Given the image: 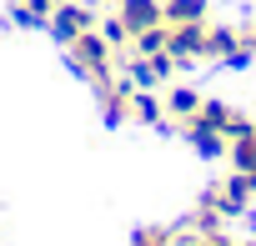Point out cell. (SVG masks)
<instances>
[{
	"label": "cell",
	"instance_id": "obj_6",
	"mask_svg": "<svg viewBox=\"0 0 256 246\" xmlns=\"http://www.w3.org/2000/svg\"><path fill=\"white\" fill-rule=\"evenodd\" d=\"M186 136H191V146L201 151V156H221L226 151V131H216V126H206V120H186Z\"/></svg>",
	"mask_w": 256,
	"mask_h": 246
},
{
	"label": "cell",
	"instance_id": "obj_16",
	"mask_svg": "<svg viewBox=\"0 0 256 246\" xmlns=\"http://www.w3.org/2000/svg\"><path fill=\"white\" fill-rule=\"evenodd\" d=\"M136 246H176V236H171V231H141Z\"/></svg>",
	"mask_w": 256,
	"mask_h": 246
},
{
	"label": "cell",
	"instance_id": "obj_10",
	"mask_svg": "<svg viewBox=\"0 0 256 246\" xmlns=\"http://www.w3.org/2000/svg\"><path fill=\"white\" fill-rule=\"evenodd\" d=\"M166 110H171V116H181V120H191V116L201 110V96H196L191 86H176V90L166 96Z\"/></svg>",
	"mask_w": 256,
	"mask_h": 246
},
{
	"label": "cell",
	"instance_id": "obj_1",
	"mask_svg": "<svg viewBox=\"0 0 256 246\" xmlns=\"http://www.w3.org/2000/svg\"><path fill=\"white\" fill-rule=\"evenodd\" d=\"M70 56H76V66H80L100 90H110V40H106L100 30L76 36V40H70Z\"/></svg>",
	"mask_w": 256,
	"mask_h": 246
},
{
	"label": "cell",
	"instance_id": "obj_2",
	"mask_svg": "<svg viewBox=\"0 0 256 246\" xmlns=\"http://www.w3.org/2000/svg\"><path fill=\"white\" fill-rule=\"evenodd\" d=\"M50 30H56V40H76V36H86V30H96V20H90V10L86 6H76V0H60V6L50 10V20H46Z\"/></svg>",
	"mask_w": 256,
	"mask_h": 246
},
{
	"label": "cell",
	"instance_id": "obj_18",
	"mask_svg": "<svg viewBox=\"0 0 256 246\" xmlns=\"http://www.w3.org/2000/svg\"><path fill=\"white\" fill-rule=\"evenodd\" d=\"M26 6H30V10H36V16H40V20H50V10H56V6H60V0H26Z\"/></svg>",
	"mask_w": 256,
	"mask_h": 246
},
{
	"label": "cell",
	"instance_id": "obj_17",
	"mask_svg": "<svg viewBox=\"0 0 256 246\" xmlns=\"http://www.w3.org/2000/svg\"><path fill=\"white\" fill-rule=\"evenodd\" d=\"M16 26H46V20H40L30 6H26V0H20V6H16Z\"/></svg>",
	"mask_w": 256,
	"mask_h": 246
},
{
	"label": "cell",
	"instance_id": "obj_7",
	"mask_svg": "<svg viewBox=\"0 0 256 246\" xmlns=\"http://www.w3.org/2000/svg\"><path fill=\"white\" fill-rule=\"evenodd\" d=\"M166 26H186V20H206V0H161Z\"/></svg>",
	"mask_w": 256,
	"mask_h": 246
},
{
	"label": "cell",
	"instance_id": "obj_4",
	"mask_svg": "<svg viewBox=\"0 0 256 246\" xmlns=\"http://www.w3.org/2000/svg\"><path fill=\"white\" fill-rule=\"evenodd\" d=\"M171 66H176L171 50H161V56H136V60H131V80H136V86H156V80L171 76Z\"/></svg>",
	"mask_w": 256,
	"mask_h": 246
},
{
	"label": "cell",
	"instance_id": "obj_20",
	"mask_svg": "<svg viewBox=\"0 0 256 246\" xmlns=\"http://www.w3.org/2000/svg\"><path fill=\"white\" fill-rule=\"evenodd\" d=\"M241 46H246V50L256 56V30H246V40H241Z\"/></svg>",
	"mask_w": 256,
	"mask_h": 246
},
{
	"label": "cell",
	"instance_id": "obj_15",
	"mask_svg": "<svg viewBox=\"0 0 256 246\" xmlns=\"http://www.w3.org/2000/svg\"><path fill=\"white\" fill-rule=\"evenodd\" d=\"M126 110H131V96H126V90H110V96H106V116H110V120H120Z\"/></svg>",
	"mask_w": 256,
	"mask_h": 246
},
{
	"label": "cell",
	"instance_id": "obj_13",
	"mask_svg": "<svg viewBox=\"0 0 256 246\" xmlns=\"http://www.w3.org/2000/svg\"><path fill=\"white\" fill-rule=\"evenodd\" d=\"M196 120H206V126H216V131H226V126H231V110H226L221 100H201V110H196Z\"/></svg>",
	"mask_w": 256,
	"mask_h": 246
},
{
	"label": "cell",
	"instance_id": "obj_8",
	"mask_svg": "<svg viewBox=\"0 0 256 246\" xmlns=\"http://www.w3.org/2000/svg\"><path fill=\"white\" fill-rule=\"evenodd\" d=\"M166 40H171V26H166V20H161V26H146V30H136V36H131L136 56H161V50H166Z\"/></svg>",
	"mask_w": 256,
	"mask_h": 246
},
{
	"label": "cell",
	"instance_id": "obj_14",
	"mask_svg": "<svg viewBox=\"0 0 256 246\" xmlns=\"http://www.w3.org/2000/svg\"><path fill=\"white\" fill-rule=\"evenodd\" d=\"M100 36H106V40H110V46H126V40H131V26H126V20H120V16H110V20H106V26H100Z\"/></svg>",
	"mask_w": 256,
	"mask_h": 246
},
{
	"label": "cell",
	"instance_id": "obj_12",
	"mask_svg": "<svg viewBox=\"0 0 256 246\" xmlns=\"http://www.w3.org/2000/svg\"><path fill=\"white\" fill-rule=\"evenodd\" d=\"M236 46H241V36H236V30H206V50H201V56H211V60L221 56V60H226Z\"/></svg>",
	"mask_w": 256,
	"mask_h": 246
},
{
	"label": "cell",
	"instance_id": "obj_9",
	"mask_svg": "<svg viewBox=\"0 0 256 246\" xmlns=\"http://www.w3.org/2000/svg\"><path fill=\"white\" fill-rule=\"evenodd\" d=\"M231 161H236V171L256 176V126H251L246 136H236V141H231Z\"/></svg>",
	"mask_w": 256,
	"mask_h": 246
},
{
	"label": "cell",
	"instance_id": "obj_3",
	"mask_svg": "<svg viewBox=\"0 0 256 246\" xmlns=\"http://www.w3.org/2000/svg\"><path fill=\"white\" fill-rule=\"evenodd\" d=\"M166 50H171L176 60H191V56H201V50H206V20L171 26V40H166Z\"/></svg>",
	"mask_w": 256,
	"mask_h": 246
},
{
	"label": "cell",
	"instance_id": "obj_19",
	"mask_svg": "<svg viewBox=\"0 0 256 246\" xmlns=\"http://www.w3.org/2000/svg\"><path fill=\"white\" fill-rule=\"evenodd\" d=\"M196 246H231V241H226V236H221V231H211V236H201V241H196Z\"/></svg>",
	"mask_w": 256,
	"mask_h": 246
},
{
	"label": "cell",
	"instance_id": "obj_11",
	"mask_svg": "<svg viewBox=\"0 0 256 246\" xmlns=\"http://www.w3.org/2000/svg\"><path fill=\"white\" fill-rule=\"evenodd\" d=\"M131 110H136L141 120H151V126H156V120H166V100H156L151 90H136V96H131Z\"/></svg>",
	"mask_w": 256,
	"mask_h": 246
},
{
	"label": "cell",
	"instance_id": "obj_5",
	"mask_svg": "<svg viewBox=\"0 0 256 246\" xmlns=\"http://www.w3.org/2000/svg\"><path fill=\"white\" fill-rule=\"evenodd\" d=\"M120 20L131 26V36H136L146 26H161L166 16H161V0H120Z\"/></svg>",
	"mask_w": 256,
	"mask_h": 246
}]
</instances>
